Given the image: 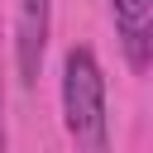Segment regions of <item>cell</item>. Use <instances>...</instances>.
<instances>
[{"instance_id":"2","label":"cell","mask_w":153,"mask_h":153,"mask_svg":"<svg viewBox=\"0 0 153 153\" xmlns=\"http://www.w3.org/2000/svg\"><path fill=\"white\" fill-rule=\"evenodd\" d=\"M48 29H53V0H14V72L24 86L38 81Z\"/></svg>"},{"instance_id":"4","label":"cell","mask_w":153,"mask_h":153,"mask_svg":"<svg viewBox=\"0 0 153 153\" xmlns=\"http://www.w3.org/2000/svg\"><path fill=\"white\" fill-rule=\"evenodd\" d=\"M0 153H10V129H5V86H0Z\"/></svg>"},{"instance_id":"1","label":"cell","mask_w":153,"mask_h":153,"mask_svg":"<svg viewBox=\"0 0 153 153\" xmlns=\"http://www.w3.org/2000/svg\"><path fill=\"white\" fill-rule=\"evenodd\" d=\"M62 120L76 153H110V115H105V72L86 43L62 57Z\"/></svg>"},{"instance_id":"3","label":"cell","mask_w":153,"mask_h":153,"mask_svg":"<svg viewBox=\"0 0 153 153\" xmlns=\"http://www.w3.org/2000/svg\"><path fill=\"white\" fill-rule=\"evenodd\" d=\"M115 38L124 48V62L134 72L153 67V0H110Z\"/></svg>"}]
</instances>
